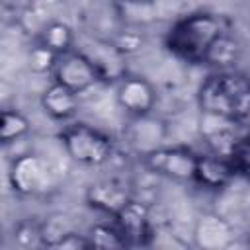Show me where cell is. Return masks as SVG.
<instances>
[{
    "instance_id": "1",
    "label": "cell",
    "mask_w": 250,
    "mask_h": 250,
    "mask_svg": "<svg viewBox=\"0 0 250 250\" xmlns=\"http://www.w3.org/2000/svg\"><path fill=\"white\" fill-rule=\"evenodd\" d=\"M197 105L242 125L250 119V76L234 68L211 72L197 90Z\"/></svg>"
},
{
    "instance_id": "2",
    "label": "cell",
    "mask_w": 250,
    "mask_h": 250,
    "mask_svg": "<svg viewBox=\"0 0 250 250\" xmlns=\"http://www.w3.org/2000/svg\"><path fill=\"white\" fill-rule=\"evenodd\" d=\"M229 29L227 21L211 12H193L176 20L164 39L166 49L188 64H203L209 47Z\"/></svg>"
},
{
    "instance_id": "3",
    "label": "cell",
    "mask_w": 250,
    "mask_h": 250,
    "mask_svg": "<svg viewBox=\"0 0 250 250\" xmlns=\"http://www.w3.org/2000/svg\"><path fill=\"white\" fill-rule=\"evenodd\" d=\"M61 143L72 162L88 168L105 164L113 154L111 137L86 123H72L64 127Z\"/></svg>"
},
{
    "instance_id": "4",
    "label": "cell",
    "mask_w": 250,
    "mask_h": 250,
    "mask_svg": "<svg viewBox=\"0 0 250 250\" xmlns=\"http://www.w3.org/2000/svg\"><path fill=\"white\" fill-rule=\"evenodd\" d=\"M143 164L168 180L174 182H193L197 154L188 146H158L143 154Z\"/></svg>"
},
{
    "instance_id": "5",
    "label": "cell",
    "mask_w": 250,
    "mask_h": 250,
    "mask_svg": "<svg viewBox=\"0 0 250 250\" xmlns=\"http://www.w3.org/2000/svg\"><path fill=\"white\" fill-rule=\"evenodd\" d=\"M51 76L55 82L70 88L76 94H84L92 86L102 82L98 68L82 49H70L66 53L57 55Z\"/></svg>"
},
{
    "instance_id": "6",
    "label": "cell",
    "mask_w": 250,
    "mask_h": 250,
    "mask_svg": "<svg viewBox=\"0 0 250 250\" xmlns=\"http://www.w3.org/2000/svg\"><path fill=\"white\" fill-rule=\"evenodd\" d=\"M113 221L119 227L127 246H148L154 238L150 209L145 201H139V199L131 197L113 215Z\"/></svg>"
},
{
    "instance_id": "7",
    "label": "cell",
    "mask_w": 250,
    "mask_h": 250,
    "mask_svg": "<svg viewBox=\"0 0 250 250\" xmlns=\"http://www.w3.org/2000/svg\"><path fill=\"white\" fill-rule=\"evenodd\" d=\"M117 105L131 117L150 115L156 105V90L150 80L143 76L125 74L115 88Z\"/></svg>"
},
{
    "instance_id": "8",
    "label": "cell",
    "mask_w": 250,
    "mask_h": 250,
    "mask_svg": "<svg viewBox=\"0 0 250 250\" xmlns=\"http://www.w3.org/2000/svg\"><path fill=\"white\" fill-rule=\"evenodd\" d=\"M10 186L20 195H35L49 184L47 164L37 154H21L10 164Z\"/></svg>"
},
{
    "instance_id": "9",
    "label": "cell",
    "mask_w": 250,
    "mask_h": 250,
    "mask_svg": "<svg viewBox=\"0 0 250 250\" xmlns=\"http://www.w3.org/2000/svg\"><path fill=\"white\" fill-rule=\"evenodd\" d=\"M238 176L234 162L227 154L209 150L207 154H197L193 182L207 189H223Z\"/></svg>"
},
{
    "instance_id": "10",
    "label": "cell",
    "mask_w": 250,
    "mask_h": 250,
    "mask_svg": "<svg viewBox=\"0 0 250 250\" xmlns=\"http://www.w3.org/2000/svg\"><path fill=\"white\" fill-rule=\"evenodd\" d=\"M238 125L240 123H234L230 119L201 111L199 131H201V137L205 139V143L209 145V148L213 152L227 154V156L232 152L236 141L242 135V133H238Z\"/></svg>"
},
{
    "instance_id": "11",
    "label": "cell",
    "mask_w": 250,
    "mask_h": 250,
    "mask_svg": "<svg viewBox=\"0 0 250 250\" xmlns=\"http://www.w3.org/2000/svg\"><path fill=\"white\" fill-rule=\"evenodd\" d=\"M82 51L94 62L104 82H119L127 74V68H125L127 57L117 51L111 39H94L88 45V49H82Z\"/></svg>"
},
{
    "instance_id": "12",
    "label": "cell",
    "mask_w": 250,
    "mask_h": 250,
    "mask_svg": "<svg viewBox=\"0 0 250 250\" xmlns=\"http://www.w3.org/2000/svg\"><path fill=\"white\" fill-rule=\"evenodd\" d=\"M131 199V191L127 184L115 180V178H105L94 182L88 191H86V201L92 209L105 213V215H115L127 201Z\"/></svg>"
},
{
    "instance_id": "13",
    "label": "cell",
    "mask_w": 250,
    "mask_h": 250,
    "mask_svg": "<svg viewBox=\"0 0 250 250\" xmlns=\"http://www.w3.org/2000/svg\"><path fill=\"white\" fill-rule=\"evenodd\" d=\"M78 96L76 92H72L70 88L59 84V82H51L43 92H41V98H39V104L43 107V111L55 119V121H70L76 113H78Z\"/></svg>"
},
{
    "instance_id": "14",
    "label": "cell",
    "mask_w": 250,
    "mask_h": 250,
    "mask_svg": "<svg viewBox=\"0 0 250 250\" xmlns=\"http://www.w3.org/2000/svg\"><path fill=\"white\" fill-rule=\"evenodd\" d=\"M195 242L203 248H225L234 238L230 223L219 215H205L195 225Z\"/></svg>"
},
{
    "instance_id": "15",
    "label": "cell",
    "mask_w": 250,
    "mask_h": 250,
    "mask_svg": "<svg viewBox=\"0 0 250 250\" xmlns=\"http://www.w3.org/2000/svg\"><path fill=\"white\" fill-rule=\"evenodd\" d=\"M113 8L121 25L145 29L158 20L156 0H115Z\"/></svg>"
},
{
    "instance_id": "16",
    "label": "cell",
    "mask_w": 250,
    "mask_h": 250,
    "mask_svg": "<svg viewBox=\"0 0 250 250\" xmlns=\"http://www.w3.org/2000/svg\"><path fill=\"white\" fill-rule=\"evenodd\" d=\"M152 115V113H150ZM150 115H143V117H131V129H129V139L135 146L143 148V154L162 146V141L166 137V127L162 121L152 119Z\"/></svg>"
},
{
    "instance_id": "17",
    "label": "cell",
    "mask_w": 250,
    "mask_h": 250,
    "mask_svg": "<svg viewBox=\"0 0 250 250\" xmlns=\"http://www.w3.org/2000/svg\"><path fill=\"white\" fill-rule=\"evenodd\" d=\"M240 43L238 39L230 33V29H227L223 35H219L215 39V43L209 47L207 55H205V61L203 64L207 66H213L217 70H227V68H232L236 64V61L240 59Z\"/></svg>"
},
{
    "instance_id": "18",
    "label": "cell",
    "mask_w": 250,
    "mask_h": 250,
    "mask_svg": "<svg viewBox=\"0 0 250 250\" xmlns=\"http://www.w3.org/2000/svg\"><path fill=\"white\" fill-rule=\"evenodd\" d=\"M74 41H76L74 31L64 21H49L41 29V33H39V43L45 45V47H49L57 55L74 49Z\"/></svg>"
},
{
    "instance_id": "19",
    "label": "cell",
    "mask_w": 250,
    "mask_h": 250,
    "mask_svg": "<svg viewBox=\"0 0 250 250\" xmlns=\"http://www.w3.org/2000/svg\"><path fill=\"white\" fill-rule=\"evenodd\" d=\"M88 238L92 242V248H100V250H113V248H125L127 242L119 230V227L115 225V221L109 223H96L88 229Z\"/></svg>"
},
{
    "instance_id": "20",
    "label": "cell",
    "mask_w": 250,
    "mask_h": 250,
    "mask_svg": "<svg viewBox=\"0 0 250 250\" xmlns=\"http://www.w3.org/2000/svg\"><path fill=\"white\" fill-rule=\"evenodd\" d=\"M29 133V119L18 111V109H2L0 115V141L4 145H10L14 141H20Z\"/></svg>"
},
{
    "instance_id": "21",
    "label": "cell",
    "mask_w": 250,
    "mask_h": 250,
    "mask_svg": "<svg viewBox=\"0 0 250 250\" xmlns=\"http://www.w3.org/2000/svg\"><path fill=\"white\" fill-rule=\"evenodd\" d=\"M111 43L117 47L119 53H123L125 57L139 53L145 47V33L139 27H129V25H121V29L111 37Z\"/></svg>"
},
{
    "instance_id": "22",
    "label": "cell",
    "mask_w": 250,
    "mask_h": 250,
    "mask_svg": "<svg viewBox=\"0 0 250 250\" xmlns=\"http://www.w3.org/2000/svg\"><path fill=\"white\" fill-rule=\"evenodd\" d=\"M55 61H57V53H53L49 47L37 43L35 47H31L29 51V57H27V62H29V68L31 72L35 74H45V72H53V66H55Z\"/></svg>"
},
{
    "instance_id": "23",
    "label": "cell",
    "mask_w": 250,
    "mask_h": 250,
    "mask_svg": "<svg viewBox=\"0 0 250 250\" xmlns=\"http://www.w3.org/2000/svg\"><path fill=\"white\" fill-rule=\"evenodd\" d=\"M248 131H250V129H248Z\"/></svg>"
}]
</instances>
